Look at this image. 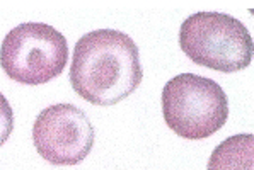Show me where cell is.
<instances>
[{"mask_svg": "<svg viewBox=\"0 0 254 170\" xmlns=\"http://www.w3.org/2000/svg\"><path fill=\"white\" fill-rule=\"evenodd\" d=\"M179 46L193 63L234 73L251 65L253 36L239 19L222 12H196L179 29Z\"/></svg>", "mask_w": 254, "mask_h": 170, "instance_id": "2", "label": "cell"}, {"mask_svg": "<svg viewBox=\"0 0 254 170\" xmlns=\"http://www.w3.org/2000/svg\"><path fill=\"white\" fill-rule=\"evenodd\" d=\"M14 129V111L9 100L0 92V146L10 138Z\"/></svg>", "mask_w": 254, "mask_h": 170, "instance_id": "7", "label": "cell"}, {"mask_svg": "<svg viewBox=\"0 0 254 170\" xmlns=\"http://www.w3.org/2000/svg\"><path fill=\"white\" fill-rule=\"evenodd\" d=\"M68 63L65 36L45 22H24L7 33L0 46V67L22 85H43L57 79Z\"/></svg>", "mask_w": 254, "mask_h": 170, "instance_id": "4", "label": "cell"}, {"mask_svg": "<svg viewBox=\"0 0 254 170\" xmlns=\"http://www.w3.org/2000/svg\"><path fill=\"white\" fill-rule=\"evenodd\" d=\"M162 114L171 131L186 140H205L227 123L229 99L215 80L179 73L162 88Z\"/></svg>", "mask_w": 254, "mask_h": 170, "instance_id": "3", "label": "cell"}, {"mask_svg": "<svg viewBox=\"0 0 254 170\" xmlns=\"http://www.w3.org/2000/svg\"><path fill=\"white\" fill-rule=\"evenodd\" d=\"M206 170H254V134H234L217 146Z\"/></svg>", "mask_w": 254, "mask_h": 170, "instance_id": "6", "label": "cell"}, {"mask_svg": "<svg viewBox=\"0 0 254 170\" xmlns=\"http://www.w3.org/2000/svg\"><path fill=\"white\" fill-rule=\"evenodd\" d=\"M94 126L87 114L72 104H53L33 125L36 152L48 164L70 167L84 162L94 146Z\"/></svg>", "mask_w": 254, "mask_h": 170, "instance_id": "5", "label": "cell"}, {"mask_svg": "<svg viewBox=\"0 0 254 170\" xmlns=\"http://www.w3.org/2000/svg\"><path fill=\"white\" fill-rule=\"evenodd\" d=\"M136 42L116 29L84 34L73 48L70 85L94 106H115L131 95L142 82Z\"/></svg>", "mask_w": 254, "mask_h": 170, "instance_id": "1", "label": "cell"}]
</instances>
